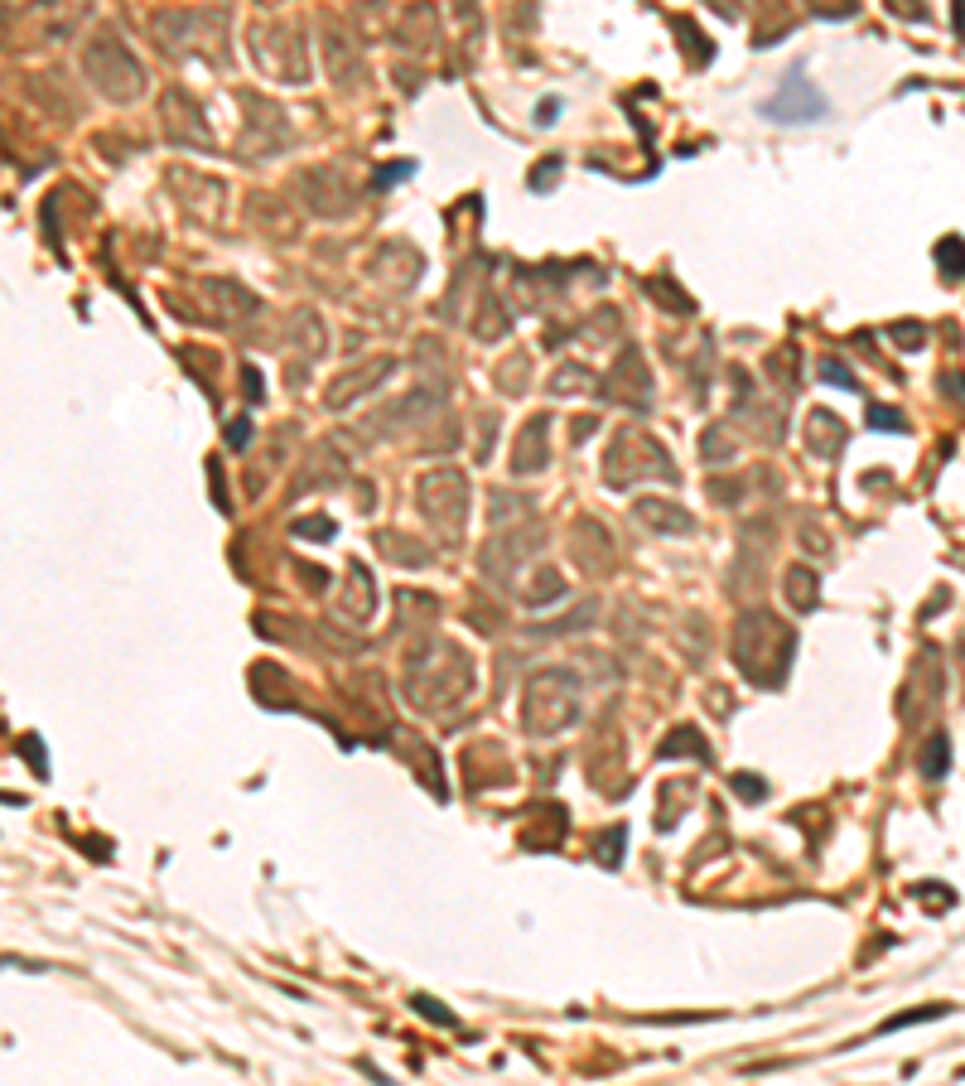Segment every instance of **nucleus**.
<instances>
[{"mask_svg": "<svg viewBox=\"0 0 965 1086\" xmlns=\"http://www.w3.org/2000/svg\"><path fill=\"white\" fill-rule=\"evenodd\" d=\"M763 116L768 121H797V126H811L825 116V97L811 88L806 78H787L782 92H777L772 101H763Z\"/></svg>", "mask_w": 965, "mask_h": 1086, "instance_id": "obj_1", "label": "nucleus"}, {"mask_svg": "<svg viewBox=\"0 0 965 1086\" xmlns=\"http://www.w3.org/2000/svg\"><path fill=\"white\" fill-rule=\"evenodd\" d=\"M946 386H951V392H956V396L965 401V377H951V382H946Z\"/></svg>", "mask_w": 965, "mask_h": 1086, "instance_id": "obj_23", "label": "nucleus"}, {"mask_svg": "<svg viewBox=\"0 0 965 1086\" xmlns=\"http://www.w3.org/2000/svg\"><path fill=\"white\" fill-rule=\"evenodd\" d=\"M546 439H551V420L546 416H536L527 430H521V439H517V454H512V469L517 473H540L551 464V449H546Z\"/></svg>", "mask_w": 965, "mask_h": 1086, "instance_id": "obj_2", "label": "nucleus"}, {"mask_svg": "<svg viewBox=\"0 0 965 1086\" xmlns=\"http://www.w3.org/2000/svg\"><path fill=\"white\" fill-rule=\"evenodd\" d=\"M618 845H623V830H608V840H603V859L608 864H618Z\"/></svg>", "mask_w": 965, "mask_h": 1086, "instance_id": "obj_20", "label": "nucleus"}, {"mask_svg": "<svg viewBox=\"0 0 965 1086\" xmlns=\"http://www.w3.org/2000/svg\"><path fill=\"white\" fill-rule=\"evenodd\" d=\"M246 439H251V420H232V426H227V445L246 449Z\"/></svg>", "mask_w": 965, "mask_h": 1086, "instance_id": "obj_17", "label": "nucleus"}, {"mask_svg": "<svg viewBox=\"0 0 965 1086\" xmlns=\"http://www.w3.org/2000/svg\"><path fill=\"white\" fill-rule=\"evenodd\" d=\"M246 396L261 401V372H257V367H246Z\"/></svg>", "mask_w": 965, "mask_h": 1086, "instance_id": "obj_22", "label": "nucleus"}, {"mask_svg": "<svg viewBox=\"0 0 965 1086\" xmlns=\"http://www.w3.org/2000/svg\"><path fill=\"white\" fill-rule=\"evenodd\" d=\"M734 787H739V796H749V802H758V796H768V783H763V777H734Z\"/></svg>", "mask_w": 965, "mask_h": 1086, "instance_id": "obj_14", "label": "nucleus"}, {"mask_svg": "<svg viewBox=\"0 0 965 1086\" xmlns=\"http://www.w3.org/2000/svg\"><path fill=\"white\" fill-rule=\"evenodd\" d=\"M937 261L951 280H965V237H941L937 242Z\"/></svg>", "mask_w": 965, "mask_h": 1086, "instance_id": "obj_6", "label": "nucleus"}, {"mask_svg": "<svg viewBox=\"0 0 965 1086\" xmlns=\"http://www.w3.org/2000/svg\"><path fill=\"white\" fill-rule=\"evenodd\" d=\"M787 604L792 608H802V614H806V608H816V599H821V585H816V575H811V570H787Z\"/></svg>", "mask_w": 965, "mask_h": 1086, "instance_id": "obj_4", "label": "nucleus"}, {"mask_svg": "<svg viewBox=\"0 0 965 1086\" xmlns=\"http://www.w3.org/2000/svg\"><path fill=\"white\" fill-rule=\"evenodd\" d=\"M941 1014H951V1005H927V1009H903L893 1014V1019L878 1024V1033H893V1028H912V1024H927V1019H941Z\"/></svg>", "mask_w": 965, "mask_h": 1086, "instance_id": "obj_7", "label": "nucleus"}, {"mask_svg": "<svg viewBox=\"0 0 965 1086\" xmlns=\"http://www.w3.org/2000/svg\"><path fill=\"white\" fill-rule=\"evenodd\" d=\"M551 121H555V97H546V101L536 107V126H551Z\"/></svg>", "mask_w": 965, "mask_h": 1086, "instance_id": "obj_21", "label": "nucleus"}, {"mask_svg": "<svg viewBox=\"0 0 965 1086\" xmlns=\"http://www.w3.org/2000/svg\"><path fill=\"white\" fill-rule=\"evenodd\" d=\"M555 169H561V155H555V160H546V164H540L536 174H531V189H536V194H540V189H546V184H551V174H555Z\"/></svg>", "mask_w": 965, "mask_h": 1086, "instance_id": "obj_19", "label": "nucleus"}, {"mask_svg": "<svg viewBox=\"0 0 965 1086\" xmlns=\"http://www.w3.org/2000/svg\"><path fill=\"white\" fill-rule=\"evenodd\" d=\"M411 1005H415L420 1014H425V1019H435V1024H454V1014H449V1009H439L435 999H425V995H415Z\"/></svg>", "mask_w": 965, "mask_h": 1086, "instance_id": "obj_13", "label": "nucleus"}, {"mask_svg": "<svg viewBox=\"0 0 965 1086\" xmlns=\"http://www.w3.org/2000/svg\"><path fill=\"white\" fill-rule=\"evenodd\" d=\"M821 377H825V382H835V386H844V392H855V386H859V382H855V372L844 367L840 358H825V363H821Z\"/></svg>", "mask_w": 965, "mask_h": 1086, "instance_id": "obj_10", "label": "nucleus"}, {"mask_svg": "<svg viewBox=\"0 0 965 1086\" xmlns=\"http://www.w3.org/2000/svg\"><path fill=\"white\" fill-rule=\"evenodd\" d=\"M574 382H589V372H584V367H565V372H555L551 392H580Z\"/></svg>", "mask_w": 965, "mask_h": 1086, "instance_id": "obj_12", "label": "nucleus"}, {"mask_svg": "<svg viewBox=\"0 0 965 1086\" xmlns=\"http://www.w3.org/2000/svg\"><path fill=\"white\" fill-rule=\"evenodd\" d=\"M411 160H405V164H386V169H377V189H386V184H392V179H405V174H411Z\"/></svg>", "mask_w": 965, "mask_h": 1086, "instance_id": "obj_18", "label": "nucleus"}, {"mask_svg": "<svg viewBox=\"0 0 965 1086\" xmlns=\"http://www.w3.org/2000/svg\"><path fill=\"white\" fill-rule=\"evenodd\" d=\"M633 512H637V522H647L652 532H666V536H676V532H690V527H696V517H690L686 507L662 502V498H637V502H633Z\"/></svg>", "mask_w": 965, "mask_h": 1086, "instance_id": "obj_3", "label": "nucleus"}, {"mask_svg": "<svg viewBox=\"0 0 965 1086\" xmlns=\"http://www.w3.org/2000/svg\"><path fill=\"white\" fill-rule=\"evenodd\" d=\"M338 527H333V522L329 517H299L295 522V536H319V541H329Z\"/></svg>", "mask_w": 965, "mask_h": 1086, "instance_id": "obj_11", "label": "nucleus"}, {"mask_svg": "<svg viewBox=\"0 0 965 1086\" xmlns=\"http://www.w3.org/2000/svg\"><path fill=\"white\" fill-rule=\"evenodd\" d=\"M946 763H951V739L946 734H932V743L922 749V777H946Z\"/></svg>", "mask_w": 965, "mask_h": 1086, "instance_id": "obj_5", "label": "nucleus"}, {"mask_svg": "<svg viewBox=\"0 0 965 1086\" xmlns=\"http://www.w3.org/2000/svg\"><path fill=\"white\" fill-rule=\"evenodd\" d=\"M869 426L874 430H888V435H898V430H907V420L893 411V406H869Z\"/></svg>", "mask_w": 965, "mask_h": 1086, "instance_id": "obj_9", "label": "nucleus"}, {"mask_svg": "<svg viewBox=\"0 0 965 1086\" xmlns=\"http://www.w3.org/2000/svg\"><path fill=\"white\" fill-rule=\"evenodd\" d=\"M893 338H898V343H912V348H922L927 329H922V324H893Z\"/></svg>", "mask_w": 965, "mask_h": 1086, "instance_id": "obj_16", "label": "nucleus"}, {"mask_svg": "<svg viewBox=\"0 0 965 1086\" xmlns=\"http://www.w3.org/2000/svg\"><path fill=\"white\" fill-rule=\"evenodd\" d=\"M671 754H696V758H709V749L696 739V729H676V739H666L662 743V758H671Z\"/></svg>", "mask_w": 965, "mask_h": 1086, "instance_id": "obj_8", "label": "nucleus"}, {"mask_svg": "<svg viewBox=\"0 0 965 1086\" xmlns=\"http://www.w3.org/2000/svg\"><path fill=\"white\" fill-rule=\"evenodd\" d=\"M20 754H25V758L34 763V773H39V777H44V743H39V739H34V734H25V739H20Z\"/></svg>", "mask_w": 965, "mask_h": 1086, "instance_id": "obj_15", "label": "nucleus"}]
</instances>
